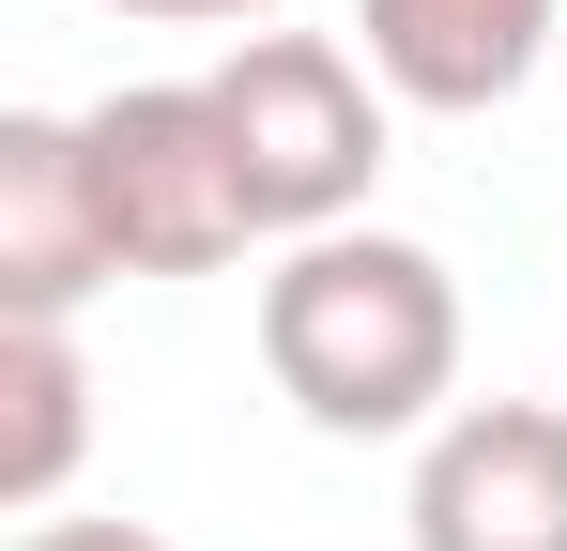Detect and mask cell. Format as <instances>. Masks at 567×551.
Instances as JSON below:
<instances>
[{"label":"cell","mask_w":567,"mask_h":551,"mask_svg":"<svg viewBox=\"0 0 567 551\" xmlns=\"http://www.w3.org/2000/svg\"><path fill=\"white\" fill-rule=\"evenodd\" d=\"M261 367L307 429L338 445H399V429H445L461 398V276L430 261L414 230H307L261 276Z\"/></svg>","instance_id":"obj_1"},{"label":"cell","mask_w":567,"mask_h":551,"mask_svg":"<svg viewBox=\"0 0 567 551\" xmlns=\"http://www.w3.org/2000/svg\"><path fill=\"white\" fill-rule=\"evenodd\" d=\"M383 107L369 46L338 31H246L215 62V123H230V169L261 199V246H307V230H353L383 184Z\"/></svg>","instance_id":"obj_2"},{"label":"cell","mask_w":567,"mask_h":551,"mask_svg":"<svg viewBox=\"0 0 567 551\" xmlns=\"http://www.w3.org/2000/svg\"><path fill=\"white\" fill-rule=\"evenodd\" d=\"M93 138V184H107V230H123V276H215L261 246V199L230 169V123H215V77H138L78 107Z\"/></svg>","instance_id":"obj_3"},{"label":"cell","mask_w":567,"mask_h":551,"mask_svg":"<svg viewBox=\"0 0 567 551\" xmlns=\"http://www.w3.org/2000/svg\"><path fill=\"white\" fill-rule=\"evenodd\" d=\"M414 551H567V398H461L414 445Z\"/></svg>","instance_id":"obj_4"},{"label":"cell","mask_w":567,"mask_h":551,"mask_svg":"<svg viewBox=\"0 0 567 551\" xmlns=\"http://www.w3.org/2000/svg\"><path fill=\"white\" fill-rule=\"evenodd\" d=\"M107 276H123V230H107L93 138H78L62 107H16V123H0V306L78 322Z\"/></svg>","instance_id":"obj_5"},{"label":"cell","mask_w":567,"mask_h":551,"mask_svg":"<svg viewBox=\"0 0 567 551\" xmlns=\"http://www.w3.org/2000/svg\"><path fill=\"white\" fill-rule=\"evenodd\" d=\"M353 31H369V77L399 107L475 123V107H506V92L553 62L567 0H353Z\"/></svg>","instance_id":"obj_6"},{"label":"cell","mask_w":567,"mask_h":551,"mask_svg":"<svg viewBox=\"0 0 567 551\" xmlns=\"http://www.w3.org/2000/svg\"><path fill=\"white\" fill-rule=\"evenodd\" d=\"M93 445V367H78V322H31V306H0V506L16 521H47L62 506V475Z\"/></svg>","instance_id":"obj_7"},{"label":"cell","mask_w":567,"mask_h":551,"mask_svg":"<svg viewBox=\"0 0 567 551\" xmlns=\"http://www.w3.org/2000/svg\"><path fill=\"white\" fill-rule=\"evenodd\" d=\"M16 551H169L154 521H16Z\"/></svg>","instance_id":"obj_8"},{"label":"cell","mask_w":567,"mask_h":551,"mask_svg":"<svg viewBox=\"0 0 567 551\" xmlns=\"http://www.w3.org/2000/svg\"><path fill=\"white\" fill-rule=\"evenodd\" d=\"M107 15H154V31H261L277 0H107Z\"/></svg>","instance_id":"obj_9"}]
</instances>
